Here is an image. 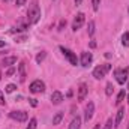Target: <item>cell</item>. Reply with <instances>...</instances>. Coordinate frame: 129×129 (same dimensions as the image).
Returning a JSON list of instances; mask_svg holds the SVG:
<instances>
[{
	"label": "cell",
	"mask_w": 129,
	"mask_h": 129,
	"mask_svg": "<svg viewBox=\"0 0 129 129\" xmlns=\"http://www.w3.org/2000/svg\"><path fill=\"white\" fill-rule=\"evenodd\" d=\"M26 3V0H17V6H23Z\"/></svg>",
	"instance_id": "cell-30"
},
{
	"label": "cell",
	"mask_w": 129,
	"mask_h": 129,
	"mask_svg": "<svg viewBox=\"0 0 129 129\" xmlns=\"http://www.w3.org/2000/svg\"><path fill=\"white\" fill-rule=\"evenodd\" d=\"M113 128V119H108L107 120V123H105V128L104 129H111Z\"/></svg>",
	"instance_id": "cell-24"
},
{
	"label": "cell",
	"mask_w": 129,
	"mask_h": 129,
	"mask_svg": "<svg viewBox=\"0 0 129 129\" xmlns=\"http://www.w3.org/2000/svg\"><path fill=\"white\" fill-rule=\"evenodd\" d=\"M80 128H81V119L77 116V117H74V120L71 122V125H69L68 129H80Z\"/></svg>",
	"instance_id": "cell-15"
},
{
	"label": "cell",
	"mask_w": 129,
	"mask_h": 129,
	"mask_svg": "<svg viewBox=\"0 0 129 129\" xmlns=\"http://www.w3.org/2000/svg\"><path fill=\"white\" fill-rule=\"evenodd\" d=\"M14 63H17V57H15V56L5 57V59L2 60V64H3V66H12Z\"/></svg>",
	"instance_id": "cell-14"
},
{
	"label": "cell",
	"mask_w": 129,
	"mask_h": 129,
	"mask_svg": "<svg viewBox=\"0 0 129 129\" xmlns=\"http://www.w3.org/2000/svg\"><path fill=\"white\" fill-rule=\"evenodd\" d=\"M81 2H83V0H75V5H77V6H80V5H81Z\"/></svg>",
	"instance_id": "cell-32"
},
{
	"label": "cell",
	"mask_w": 129,
	"mask_h": 129,
	"mask_svg": "<svg viewBox=\"0 0 129 129\" xmlns=\"http://www.w3.org/2000/svg\"><path fill=\"white\" fill-rule=\"evenodd\" d=\"M0 105H5V99H3V92H0Z\"/></svg>",
	"instance_id": "cell-29"
},
{
	"label": "cell",
	"mask_w": 129,
	"mask_h": 129,
	"mask_svg": "<svg viewBox=\"0 0 129 129\" xmlns=\"http://www.w3.org/2000/svg\"><path fill=\"white\" fill-rule=\"evenodd\" d=\"M93 129H101V126H99V125H96V126H95Z\"/></svg>",
	"instance_id": "cell-34"
},
{
	"label": "cell",
	"mask_w": 129,
	"mask_h": 129,
	"mask_svg": "<svg viewBox=\"0 0 129 129\" xmlns=\"http://www.w3.org/2000/svg\"><path fill=\"white\" fill-rule=\"evenodd\" d=\"M60 51L63 53V56L69 60V63L74 64V66H77V63H78V59H77V54L75 53H72L71 50H68V48H64V47H60Z\"/></svg>",
	"instance_id": "cell-3"
},
{
	"label": "cell",
	"mask_w": 129,
	"mask_h": 129,
	"mask_svg": "<svg viewBox=\"0 0 129 129\" xmlns=\"http://www.w3.org/2000/svg\"><path fill=\"white\" fill-rule=\"evenodd\" d=\"M15 89H17L15 84H8V86H6V93H12Z\"/></svg>",
	"instance_id": "cell-23"
},
{
	"label": "cell",
	"mask_w": 129,
	"mask_h": 129,
	"mask_svg": "<svg viewBox=\"0 0 129 129\" xmlns=\"http://www.w3.org/2000/svg\"><path fill=\"white\" fill-rule=\"evenodd\" d=\"M93 111H95V104L93 102H89L87 107H86V113H84V120L86 122H89L93 117Z\"/></svg>",
	"instance_id": "cell-8"
},
{
	"label": "cell",
	"mask_w": 129,
	"mask_h": 129,
	"mask_svg": "<svg viewBox=\"0 0 129 129\" xmlns=\"http://www.w3.org/2000/svg\"><path fill=\"white\" fill-rule=\"evenodd\" d=\"M15 74V68H9L8 71H6V77H11V75H14Z\"/></svg>",
	"instance_id": "cell-25"
},
{
	"label": "cell",
	"mask_w": 129,
	"mask_h": 129,
	"mask_svg": "<svg viewBox=\"0 0 129 129\" xmlns=\"http://www.w3.org/2000/svg\"><path fill=\"white\" fill-rule=\"evenodd\" d=\"M5 2H9V0H5Z\"/></svg>",
	"instance_id": "cell-37"
},
{
	"label": "cell",
	"mask_w": 129,
	"mask_h": 129,
	"mask_svg": "<svg viewBox=\"0 0 129 129\" xmlns=\"http://www.w3.org/2000/svg\"><path fill=\"white\" fill-rule=\"evenodd\" d=\"M84 21H86V15H84L83 12L77 14V17L74 18V23H72V30H74V32H77L78 29H81V27H83V24H84Z\"/></svg>",
	"instance_id": "cell-4"
},
{
	"label": "cell",
	"mask_w": 129,
	"mask_h": 129,
	"mask_svg": "<svg viewBox=\"0 0 129 129\" xmlns=\"http://www.w3.org/2000/svg\"><path fill=\"white\" fill-rule=\"evenodd\" d=\"M64 26H66V20H62V21H60V24H59V30H63Z\"/></svg>",
	"instance_id": "cell-27"
},
{
	"label": "cell",
	"mask_w": 129,
	"mask_h": 129,
	"mask_svg": "<svg viewBox=\"0 0 129 129\" xmlns=\"http://www.w3.org/2000/svg\"><path fill=\"white\" fill-rule=\"evenodd\" d=\"M18 74H20V80L24 81L26 77H27V75H26V63H24V62H21V63L18 64Z\"/></svg>",
	"instance_id": "cell-12"
},
{
	"label": "cell",
	"mask_w": 129,
	"mask_h": 129,
	"mask_svg": "<svg viewBox=\"0 0 129 129\" xmlns=\"http://www.w3.org/2000/svg\"><path fill=\"white\" fill-rule=\"evenodd\" d=\"M44 59H45V51H41V53L36 56V62H38V63H41Z\"/></svg>",
	"instance_id": "cell-22"
},
{
	"label": "cell",
	"mask_w": 129,
	"mask_h": 129,
	"mask_svg": "<svg viewBox=\"0 0 129 129\" xmlns=\"http://www.w3.org/2000/svg\"><path fill=\"white\" fill-rule=\"evenodd\" d=\"M36 126H38L36 119H30V122H29V125H27V128L26 129H36Z\"/></svg>",
	"instance_id": "cell-21"
},
{
	"label": "cell",
	"mask_w": 129,
	"mask_h": 129,
	"mask_svg": "<svg viewBox=\"0 0 129 129\" xmlns=\"http://www.w3.org/2000/svg\"><path fill=\"white\" fill-rule=\"evenodd\" d=\"M87 92H89L87 86L86 84H81L78 87V101H84V98L87 96Z\"/></svg>",
	"instance_id": "cell-11"
},
{
	"label": "cell",
	"mask_w": 129,
	"mask_h": 129,
	"mask_svg": "<svg viewBox=\"0 0 129 129\" xmlns=\"http://www.w3.org/2000/svg\"><path fill=\"white\" fill-rule=\"evenodd\" d=\"M113 90H114V86H113V83H108V84H107V90H105V93H107V96H111V93H113Z\"/></svg>",
	"instance_id": "cell-20"
},
{
	"label": "cell",
	"mask_w": 129,
	"mask_h": 129,
	"mask_svg": "<svg viewBox=\"0 0 129 129\" xmlns=\"http://www.w3.org/2000/svg\"><path fill=\"white\" fill-rule=\"evenodd\" d=\"M110 69H111V64L110 63L99 64V66H96V68L93 69V77H95L96 80H101V78H104V77L107 75V72H110Z\"/></svg>",
	"instance_id": "cell-2"
},
{
	"label": "cell",
	"mask_w": 129,
	"mask_h": 129,
	"mask_svg": "<svg viewBox=\"0 0 129 129\" xmlns=\"http://www.w3.org/2000/svg\"><path fill=\"white\" fill-rule=\"evenodd\" d=\"M128 89H129V83H128Z\"/></svg>",
	"instance_id": "cell-36"
},
{
	"label": "cell",
	"mask_w": 129,
	"mask_h": 129,
	"mask_svg": "<svg viewBox=\"0 0 129 129\" xmlns=\"http://www.w3.org/2000/svg\"><path fill=\"white\" fill-rule=\"evenodd\" d=\"M99 5H101V0H93V9L95 11L99 9Z\"/></svg>",
	"instance_id": "cell-26"
},
{
	"label": "cell",
	"mask_w": 129,
	"mask_h": 129,
	"mask_svg": "<svg viewBox=\"0 0 129 129\" xmlns=\"http://www.w3.org/2000/svg\"><path fill=\"white\" fill-rule=\"evenodd\" d=\"M90 47H92V48H95V47H96V42H95V41H92V42H90Z\"/></svg>",
	"instance_id": "cell-31"
},
{
	"label": "cell",
	"mask_w": 129,
	"mask_h": 129,
	"mask_svg": "<svg viewBox=\"0 0 129 129\" xmlns=\"http://www.w3.org/2000/svg\"><path fill=\"white\" fill-rule=\"evenodd\" d=\"M62 101H63V95H62L59 90L53 92V95H51V102H53L54 105H59V104H62Z\"/></svg>",
	"instance_id": "cell-10"
},
{
	"label": "cell",
	"mask_w": 129,
	"mask_h": 129,
	"mask_svg": "<svg viewBox=\"0 0 129 129\" xmlns=\"http://www.w3.org/2000/svg\"><path fill=\"white\" fill-rule=\"evenodd\" d=\"M128 129H129V125H128Z\"/></svg>",
	"instance_id": "cell-38"
},
{
	"label": "cell",
	"mask_w": 129,
	"mask_h": 129,
	"mask_svg": "<svg viewBox=\"0 0 129 129\" xmlns=\"http://www.w3.org/2000/svg\"><path fill=\"white\" fill-rule=\"evenodd\" d=\"M39 18H41V8L38 6V3H32L27 11V21L30 24H35L39 21Z\"/></svg>",
	"instance_id": "cell-1"
},
{
	"label": "cell",
	"mask_w": 129,
	"mask_h": 129,
	"mask_svg": "<svg viewBox=\"0 0 129 129\" xmlns=\"http://www.w3.org/2000/svg\"><path fill=\"white\" fill-rule=\"evenodd\" d=\"M29 102H30L32 107H38V101L36 99H29Z\"/></svg>",
	"instance_id": "cell-28"
},
{
	"label": "cell",
	"mask_w": 129,
	"mask_h": 129,
	"mask_svg": "<svg viewBox=\"0 0 129 129\" xmlns=\"http://www.w3.org/2000/svg\"><path fill=\"white\" fill-rule=\"evenodd\" d=\"M30 92L32 93H42L44 90H45V84H44V81H41V80H35L32 84H30Z\"/></svg>",
	"instance_id": "cell-6"
},
{
	"label": "cell",
	"mask_w": 129,
	"mask_h": 129,
	"mask_svg": "<svg viewBox=\"0 0 129 129\" xmlns=\"http://www.w3.org/2000/svg\"><path fill=\"white\" fill-rule=\"evenodd\" d=\"M122 44L123 47H129V32H125V35L122 36Z\"/></svg>",
	"instance_id": "cell-17"
},
{
	"label": "cell",
	"mask_w": 129,
	"mask_h": 129,
	"mask_svg": "<svg viewBox=\"0 0 129 129\" xmlns=\"http://www.w3.org/2000/svg\"><path fill=\"white\" fill-rule=\"evenodd\" d=\"M123 116H125V108H119V111H117V116H116V120H114V126H116V128L120 125V122H122Z\"/></svg>",
	"instance_id": "cell-13"
},
{
	"label": "cell",
	"mask_w": 129,
	"mask_h": 129,
	"mask_svg": "<svg viewBox=\"0 0 129 129\" xmlns=\"http://www.w3.org/2000/svg\"><path fill=\"white\" fill-rule=\"evenodd\" d=\"M92 60H93L92 53H83V54H81V66H83V68H87L89 64L92 63Z\"/></svg>",
	"instance_id": "cell-9"
},
{
	"label": "cell",
	"mask_w": 129,
	"mask_h": 129,
	"mask_svg": "<svg viewBox=\"0 0 129 129\" xmlns=\"http://www.w3.org/2000/svg\"><path fill=\"white\" fill-rule=\"evenodd\" d=\"M114 75H116V81L119 84H125L128 81V69H116Z\"/></svg>",
	"instance_id": "cell-5"
},
{
	"label": "cell",
	"mask_w": 129,
	"mask_h": 129,
	"mask_svg": "<svg viewBox=\"0 0 129 129\" xmlns=\"http://www.w3.org/2000/svg\"><path fill=\"white\" fill-rule=\"evenodd\" d=\"M9 116H11V119H14L17 122H26L29 119V114L26 111H12Z\"/></svg>",
	"instance_id": "cell-7"
},
{
	"label": "cell",
	"mask_w": 129,
	"mask_h": 129,
	"mask_svg": "<svg viewBox=\"0 0 129 129\" xmlns=\"http://www.w3.org/2000/svg\"><path fill=\"white\" fill-rule=\"evenodd\" d=\"M2 47H5V41H0V48Z\"/></svg>",
	"instance_id": "cell-33"
},
{
	"label": "cell",
	"mask_w": 129,
	"mask_h": 129,
	"mask_svg": "<svg viewBox=\"0 0 129 129\" xmlns=\"http://www.w3.org/2000/svg\"><path fill=\"white\" fill-rule=\"evenodd\" d=\"M128 104H129V95H128Z\"/></svg>",
	"instance_id": "cell-35"
},
{
	"label": "cell",
	"mask_w": 129,
	"mask_h": 129,
	"mask_svg": "<svg viewBox=\"0 0 129 129\" xmlns=\"http://www.w3.org/2000/svg\"><path fill=\"white\" fill-rule=\"evenodd\" d=\"M123 99H125V90H122V92L119 93V96H117V101H116V105H120V104L123 102Z\"/></svg>",
	"instance_id": "cell-19"
},
{
	"label": "cell",
	"mask_w": 129,
	"mask_h": 129,
	"mask_svg": "<svg viewBox=\"0 0 129 129\" xmlns=\"http://www.w3.org/2000/svg\"><path fill=\"white\" fill-rule=\"evenodd\" d=\"M63 119V113H57L54 117H53V125H59Z\"/></svg>",
	"instance_id": "cell-16"
},
{
	"label": "cell",
	"mask_w": 129,
	"mask_h": 129,
	"mask_svg": "<svg viewBox=\"0 0 129 129\" xmlns=\"http://www.w3.org/2000/svg\"><path fill=\"white\" fill-rule=\"evenodd\" d=\"M87 32H89V36H93V33H95V21H90V23H89Z\"/></svg>",
	"instance_id": "cell-18"
}]
</instances>
